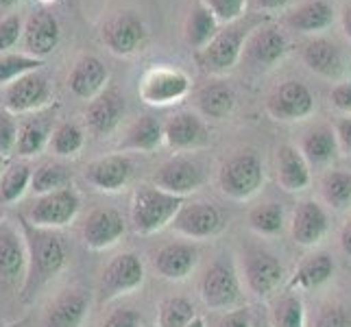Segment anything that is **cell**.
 <instances>
[{
	"instance_id": "cell-1",
	"label": "cell",
	"mask_w": 351,
	"mask_h": 327,
	"mask_svg": "<svg viewBox=\"0 0 351 327\" xmlns=\"http://www.w3.org/2000/svg\"><path fill=\"white\" fill-rule=\"evenodd\" d=\"M20 229L24 242H27V277L20 288V299L24 304L35 299L62 273L70 260V247L59 229H42L33 227L27 218L20 216Z\"/></svg>"
},
{
	"instance_id": "cell-2",
	"label": "cell",
	"mask_w": 351,
	"mask_h": 327,
	"mask_svg": "<svg viewBox=\"0 0 351 327\" xmlns=\"http://www.w3.org/2000/svg\"><path fill=\"white\" fill-rule=\"evenodd\" d=\"M186 203L184 197H177L157 188L153 184H142L131 199V225L140 236H153L162 229L171 227L179 208Z\"/></svg>"
},
{
	"instance_id": "cell-3",
	"label": "cell",
	"mask_w": 351,
	"mask_h": 327,
	"mask_svg": "<svg viewBox=\"0 0 351 327\" xmlns=\"http://www.w3.org/2000/svg\"><path fill=\"white\" fill-rule=\"evenodd\" d=\"M253 31L251 24H245L242 20L227 24L225 29H219L212 42L195 53V59L199 68L205 75L212 77H223L227 75L234 66H238L242 57V46H245L249 33Z\"/></svg>"
},
{
	"instance_id": "cell-4",
	"label": "cell",
	"mask_w": 351,
	"mask_h": 327,
	"mask_svg": "<svg viewBox=\"0 0 351 327\" xmlns=\"http://www.w3.org/2000/svg\"><path fill=\"white\" fill-rule=\"evenodd\" d=\"M264 184L262 160L251 151L236 153L221 166L219 186L223 195L234 201H247L256 197Z\"/></svg>"
},
{
	"instance_id": "cell-5",
	"label": "cell",
	"mask_w": 351,
	"mask_h": 327,
	"mask_svg": "<svg viewBox=\"0 0 351 327\" xmlns=\"http://www.w3.org/2000/svg\"><path fill=\"white\" fill-rule=\"evenodd\" d=\"M144 277H147V271H144V262L138 253L133 251L118 253L116 258L107 262V266L101 273L99 280L101 304L136 293L138 288H142Z\"/></svg>"
},
{
	"instance_id": "cell-6",
	"label": "cell",
	"mask_w": 351,
	"mask_h": 327,
	"mask_svg": "<svg viewBox=\"0 0 351 327\" xmlns=\"http://www.w3.org/2000/svg\"><path fill=\"white\" fill-rule=\"evenodd\" d=\"M201 299L210 310H234L242 299V286L236 266L229 260H216L201 277Z\"/></svg>"
},
{
	"instance_id": "cell-7",
	"label": "cell",
	"mask_w": 351,
	"mask_h": 327,
	"mask_svg": "<svg viewBox=\"0 0 351 327\" xmlns=\"http://www.w3.org/2000/svg\"><path fill=\"white\" fill-rule=\"evenodd\" d=\"M81 210V195L75 188H64L57 192H48V195L38 197L27 212V221L33 227L42 229H62L68 227Z\"/></svg>"
},
{
	"instance_id": "cell-8",
	"label": "cell",
	"mask_w": 351,
	"mask_h": 327,
	"mask_svg": "<svg viewBox=\"0 0 351 327\" xmlns=\"http://www.w3.org/2000/svg\"><path fill=\"white\" fill-rule=\"evenodd\" d=\"M188 92H190V77L184 70L166 68V66L151 68L142 77L138 88L140 99L153 107L179 103L184 96H188Z\"/></svg>"
},
{
	"instance_id": "cell-9",
	"label": "cell",
	"mask_w": 351,
	"mask_h": 327,
	"mask_svg": "<svg viewBox=\"0 0 351 327\" xmlns=\"http://www.w3.org/2000/svg\"><path fill=\"white\" fill-rule=\"evenodd\" d=\"M27 242L22 229L9 221H0V286L20 293L27 277Z\"/></svg>"
},
{
	"instance_id": "cell-10",
	"label": "cell",
	"mask_w": 351,
	"mask_h": 327,
	"mask_svg": "<svg viewBox=\"0 0 351 327\" xmlns=\"http://www.w3.org/2000/svg\"><path fill=\"white\" fill-rule=\"evenodd\" d=\"M317 101H314L312 90L301 81H284L280 83L266 99V112L271 118L282 120V123H297V120H306Z\"/></svg>"
},
{
	"instance_id": "cell-11",
	"label": "cell",
	"mask_w": 351,
	"mask_h": 327,
	"mask_svg": "<svg viewBox=\"0 0 351 327\" xmlns=\"http://www.w3.org/2000/svg\"><path fill=\"white\" fill-rule=\"evenodd\" d=\"M171 227L177 234L192 238V240H205L219 236L225 229V216L214 203L195 201L184 203L179 208L177 216L173 218Z\"/></svg>"
},
{
	"instance_id": "cell-12",
	"label": "cell",
	"mask_w": 351,
	"mask_h": 327,
	"mask_svg": "<svg viewBox=\"0 0 351 327\" xmlns=\"http://www.w3.org/2000/svg\"><path fill=\"white\" fill-rule=\"evenodd\" d=\"M205 184L203 166L192 157L175 155L166 160L153 175V186L162 188L177 197H188Z\"/></svg>"
},
{
	"instance_id": "cell-13",
	"label": "cell",
	"mask_w": 351,
	"mask_h": 327,
	"mask_svg": "<svg viewBox=\"0 0 351 327\" xmlns=\"http://www.w3.org/2000/svg\"><path fill=\"white\" fill-rule=\"evenodd\" d=\"M288 53V38L277 27H260L249 33V38L242 46L240 62L249 68L269 70L277 62H282Z\"/></svg>"
},
{
	"instance_id": "cell-14",
	"label": "cell",
	"mask_w": 351,
	"mask_h": 327,
	"mask_svg": "<svg viewBox=\"0 0 351 327\" xmlns=\"http://www.w3.org/2000/svg\"><path fill=\"white\" fill-rule=\"evenodd\" d=\"M144 40H147V27H144V20L136 11H118L103 27L105 46L120 57L138 53Z\"/></svg>"
},
{
	"instance_id": "cell-15",
	"label": "cell",
	"mask_w": 351,
	"mask_h": 327,
	"mask_svg": "<svg viewBox=\"0 0 351 327\" xmlns=\"http://www.w3.org/2000/svg\"><path fill=\"white\" fill-rule=\"evenodd\" d=\"M53 99L51 83L42 72H31L5 88V109L11 114L40 112Z\"/></svg>"
},
{
	"instance_id": "cell-16",
	"label": "cell",
	"mask_w": 351,
	"mask_h": 327,
	"mask_svg": "<svg viewBox=\"0 0 351 327\" xmlns=\"http://www.w3.org/2000/svg\"><path fill=\"white\" fill-rule=\"evenodd\" d=\"M133 171H136V166H133V160L129 155L114 153L92 160L83 171V179L99 192H120L129 186V181L133 179Z\"/></svg>"
},
{
	"instance_id": "cell-17",
	"label": "cell",
	"mask_w": 351,
	"mask_h": 327,
	"mask_svg": "<svg viewBox=\"0 0 351 327\" xmlns=\"http://www.w3.org/2000/svg\"><path fill=\"white\" fill-rule=\"evenodd\" d=\"M127 232V223L123 214L114 208H96L92 210L81 227V236L86 247L92 251H105L112 249L123 240Z\"/></svg>"
},
{
	"instance_id": "cell-18",
	"label": "cell",
	"mask_w": 351,
	"mask_h": 327,
	"mask_svg": "<svg viewBox=\"0 0 351 327\" xmlns=\"http://www.w3.org/2000/svg\"><path fill=\"white\" fill-rule=\"evenodd\" d=\"M164 142L177 153L199 151L210 144V129L195 112H179L164 125Z\"/></svg>"
},
{
	"instance_id": "cell-19",
	"label": "cell",
	"mask_w": 351,
	"mask_h": 327,
	"mask_svg": "<svg viewBox=\"0 0 351 327\" xmlns=\"http://www.w3.org/2000/svg\"><path fill=\"white\" fill-rule=\"evenodd\" d=\"M125 112H127L125 96L114 88L103 90L99 96H94L88 103V109H86L88 131L96 138L112 136L120 127V123H123Z\"/></svg>"
},
{
	"instance_id": "cell-20",
	"label": "cell",
	"mask_w": 351,
	"mask_h": 327,
	"mask_svg": "<svg viewBox=\"0 0 351 327\" xmlns=\"http://www.w3.org/2000/svg\"><path fill=\"white\" fill-rule=\"evenodd\" d=\"M245 280L249 290L256 297H269L280 288L284 280V266L269 251L264 249L249 251V256L245 260Z\"/></svg>"
},
{
	"instance_id": "cell-21",
	"label": "cell",
	"mask_w": 351,
	"mask_h": 327,
	"mask_svg": "<svg viewBox=\"0 0 351 327\" xmlns=\"http://www.w3.org/2000/svg\"><path fill=\"white\" fill-rule=\"evenodd\" d=\"M199 264V249L192 242H168L160 247L153 258V266L160 277L168 282H184Z\"/></svg>"
},
{
	"instance_id": "cell-22",
	"label": "cell",
	"mask_w": 351,
	"mask_h": 327,
	"mask_svg": "<svg viewBox=\"0 0 351 327\" xmlns=\"http://www.w3.org/2000/svg\"><path fill=\"white\" fill-rule=\"evenodd\" d=\"M90 314V297L79 288L62 290L44 312V327H83Z\"/></svg>"
},
{
	"instance_id": "cell-23",
	"label": "cell",
	"mask_w": 351,
	"mask_h": 327,
	"mask_svg": "<svg viewBox=\"0 0 351 327\" xmlns=\"http://www.w3.org/2000/svg\"><path fill=\"white\" fill-rule=\"evenodd\" d=\"M24 51L31 57L46 59L48 55L55 53V48L59 46L62 40V27H59V20L48 14V11H38L33 14L27 24H24Z\"/></svg>"
},
{
	"instance_id": "cell-24",
	"label": "cell",
	"mask_w": 351,
	"mask_h": 327,
	"mask_svg": "<svg viewBox=\"0 0 351 327\" xmlns=\"http://www.w3.org/2000/svg\"><path fill=\"white\" fill-rule=\"evenodd\" d=\"M107 79H110V70L101 59L94 55H83L70 70L68 90L81 101H92L105 90Z\"/></svg>"
},
{
	"instance_id": "cell-25",
	"label": "cell",
	"mask_w": 351,
	"mask_h": 327,
	"mask_svg": "<svg viewBox=\"0 0 351 327\" xmlns=\"http://www.w3.org/2000/svg\"><path fill=\"white\" fill-rule=\"evenodd\" d=\"M330 229L328 212L323 210V205L317 201H304L299 203V208L293 216V240L301 247H314L325 238Z\"/></svg>"
},
{
	"instance_id": "cell-26",
	"label": "cell",
	"mask_w": 351,
	"mask_h": 327,
	"mask_svg": "<svg viewBox=\"0 0 351 327\" xmlns=\"http://www.w3.org/2000/svg\"><path fill=\"white\" fill-rule=\"evenodd\" d=\"M301 59L314 72L325 79H338L345 70L343 53L328 38H310L301 46Z\"/></svg>"
},
{
	"instance_id": "cell-27",
	"label": "cell",
	"mask_w": 351,
	"mask_h": 327,
	"mask_svg": "<svg viewBox=\"0 0 351 327\" xmlns=\"http://www.w3.org/2000/svg\"><path fill=\"white\" fill-rule=\"evenodd\" d=\"M334 22V9L325 0H304L297 7H293L284 16V24L288 29L306 33V35H317L330 29Z\"/></svg>"
},
{
	"instance_id": "cell-28",
	"label": "cell",
	"mask_w": 351,
	"mask_h": 327,
	"mask_svg": "<svg viewBox=\"0 0 351 327\" xmlns=\"http://www.w3.org/2000/svg\"><path fill=\"white\" fill-rule=\"evenodd\" d=\"M312 168L299 149L282 144L277 149V181L286 192H301L310 186Z\"/></svg>"
},
{
	"instance_id": "cell-29",
	"label": "cell",
	"mask_w": 351,
	"mask_h": 327,
	"mask_svg": "<svg viewBox=\"0 0 351 327\" xmlns=\"http://www.w3.org/2000/svg\"><path fill=\"white\" fill-rule=\"evenodd\" d=\"M334 275V260L328 253H314V256L306 258L299 264V269L295 275L290 277L288 290H312V288H321L323 284H328Z\"/></svg>"
},
{
	"instance_id": "cell-30",
	"label": "cell",
	"mask_w": 351,
	"mask_h": 327,
	"mask_svg": "<svg viewBox=\"0 0 351 327\" xmlns=\"http://www.w3.org/2000/svg\"><path fill=\"white\" fill-rule=\"evenodd\" d=\"M162 142H164V125L153 116H142L127 129L125 140L120 142V151L153 153L162 147Z\"/></svg>"
},
{
	"instance_id": "cell-31",
	"label": "cell",
	"mask_w": 351,
	"mask_h": 327,
	"mask_svg": "<svg viewBox=\"0 0 351 327\" xmlns=\"http://www.w3.org/2000/svg\"><path fill=\"white\" fill-rule=\"evenodd\" d=\"M219 20L212 14V11L205 7L203 0H197L195 5H192L190 14H188V20H186V44L192 48L195 53H199L201 48H205L216 33H219Z\"/></svg>"
},
{
	"instance_id": "cell-32",
	"label": "cell",
	"mask_w": 351,
	"mask_h": 327,
	"mask_svg": "<svg viewBox=\"0 0 351 327\" xmlns=\"http://www.w3.org/2000/svg\"><path fill=\"white\" fill-rule=\"evenodd\" d=\"M197 109L201 112L203 118H212V120H223L232 114V109L236 105V94L234 90L227 86V83H208L203 86L197 96Z\"/></svg>"
},
{
	"instance_id": "cell-33",
	"label": "cell",
	"mask_w": 351,
	"mask_h": 327,
	"mask_svg": "<svg viewBox=\"0 0 351 327\" xmlns=\"http://www.w3.org/2000/svg\"><path fill=\"white\" fill-rule=\"evenodd\" d=\"M301 155L306 157V162L310 168L314 166H328L336 153H338V142H336V133L330 127H317L308 131L304 140H301Z\"/></svg>"
},
{
	"instance_id": "cell-34",
	"label": "cell",
	"mask_w": 351,
	"mask_h": 327,
	"mask_svg": "<svg viewBox=\"0 0 351 327\" xmlns=\"http://www.w3.org/2000/svg\"><path fill=\"white\" fill-rule=\"evenodd\" d=\"M31 175L33 168L29 162H16L5 168V173L0 175V201L5 205L18 203L27 190H31Z\"/></svg>"
},
{
	"instance_id": "cell-35",
	"label": "cell",
	"mask_w": 351,
	"mask_h": 327,
	"mask_svg": "<svg viewBox=\"0 0 351 327\" xmlns=\"http://www.w3.org/2000/svg\"><path fill=\"white\" fill-rule=\"evenodd\" d=\"M48 140H51V125L42 118H29L18 127L16 153L20 157H33L46 149Z\"/></svg>"
},
{
	"instance_id": "cell-36",
	"label": "cell",
	"mask_w": 351,
	"mask_h": 327,
	"mask_svg": "<svg viewBox=\"0 0 351 327\" xmlns=\"http://www.w3.org/2000/svg\"><path fill=\"white\" fill-rule=\"evenodd\" d=\"M72 186V175L70 171L59 162H46L38 166L31 175V190L38 197L48 195V192H57Z\"/></svg>"
},
{
	"instance_id": "cell-37",
	"label": "cell",
	"mask_w": 351,
	"mask_h": 327,
	"mask_svg": "<svg viewBox=\"0 0 351 327\" xmlns=\"http://www.w3.org/2000/svg\"><path fill=\"white\" fill-rule=\"evenodd\" d=\"M48 147L57 157H77L86 147V133L77 123H62L51 131Z\"/></svg>"
},
{
	"instance_id": "cell-38",
	"label": "cell",
	"mask_w": 351,
	"mask_h": 327,
	"mask_svg": "<svg viewBox=\"0 0 351 327\" xmlns=\"http://www.w3.org/2000/svg\"><path fill=\"white\" fill-rule=\"evenodd\" d=\"M321 192L330 208L349 210L351 208V173L330 171L321 181Z\"/></svg>"
},
{
	"instance_id": "cell-39",
	"label": "cell",
	"mask_w": 351,
	"mask_h": 327,
	"mask_svg": "<svg viewBox=\"0 0 351 327\" xmlns=\"http://www.w3.org/2000/svg\"><path fill=\"white\" fill-rule=\"evenodd\" d=\"M44 66V59L31 57L27 53H7L0 55V88H7L16 79L38 72Z\"/></svg>"
},
{
	"instance_id": "cell-40",
	"label": "cell",
	"mask_w": 351,
	"mask_h": 327,
	"mask_svg": "<svg viewBox=\"0 0 351 327\" xmlns=\"http://www.w3.org/2000/svg\"><path fill=\"white\" fill-rule=\"evenodd\" d=\"M249 227L260 236H275L284 229V210L277 203H264L249 212Z\"/></svg>"
},
{
	"instance_id": "cell-41",
	"label": "cell",
	"mask_w": 351,
	"mask_h": 327,
	"mask_svg": "<svg viewBox=\"0 0 351 327\" xmlns=\"http://www.w3.org/2000/svg\"><path fill=\"white\" fill-rule=\"evenodd\" d=\"M275 327H306V310L299 295L288 293L273 306Z\"/></svg>"
},
{
	"instance_id": "cell-42",
	"label": "cell",
	"mask_w": 351,
	"mask_h": 327,
	"mask_svg": "<svg viewBox=\"0 0 351 327\" xmlns=\"http://www.w3.org/2000/svg\"><path fill=\"white\" fill-rule=\"evenodd\" d=\"M197 314L195 304L186 297H168L160 306V327H186Z\"/></svg>"
},
{
	"instance_id": "cell-43",
	"label": "cell",
	"mask_w": 351,
	"mask_h": 327,
	"mask_svg": "<svg viewBox=\"0 0 351 327\" xmlns=\"http://www.w3.org/2000/svg\"><path fill=\"white\" fill-rule=\"evenodd\" d=\"M203 3L216 16V20H219V22L232 24V22L242 20V16H245V11H247L249 0H203Z\"/></svg>"
},
{
	"instance_id": "cell-44",
	"label": "cell",
	"mask_w": 351,
	"mask_h": 327,
	"mask_svg": "<svg viewBox=\"0 0 351 327\" xmlns=\"http://www.w3.org/2000/svg\"><path fill=\"white\" fill-rule=\"evenodd\" d=\"M18 127L20 123L16 120V114L0 109V155L9 157L16 153V142H18Z\"/></svg>"
},
{
	"instance_id": "cell-45",
	"label": "cell",
	"mask_w": 351,
	"mask_h": 327,
	"mask_svg": "<svg viewBox=\"0 0 351 327\" xmlns=\"http://www.w3.org/2000/svg\"><path fill=\"white\" fill-rule=\"evenodd\" d=\"M24 33V22L18 14H11L0 20V53L14 48Z\"/></svg>"
},
{
	"instance_id": "cell-46",
	"label": "cell",
	"mask_w": 351,
	"mask_h": 327,
	"mask_svg": "<svg viewBox=\"0 0 351 327\" xmlns=\"http://www.w3.org/2000/svg\"><path fill=\"white\" fill-rule=\"evenodd\" d=\"M144 319L136 308H116L105 317L101 327H142Z\"/></svg>"
},
{
	"instance_id": "cell-47",
	"label": "cell",
	"mask_w": 351,
	"mask_h": 327,
	"mask_svg": "<svg viewBox=\"0 0 351 327\" xmlns=\"http://www.w3.org/2000/svg\"><path fill=\"white\" fill-rule=\"evenodd\" d=\"M314 327H351V321L347 317V312L338 306H332V308H325L319 319H317V325Z\"/></svg>"
},
{
	"instance_id": "cell-48",
	"label": "cell",
	"mask_w": 351,
	"mask_h": 327,
	"mask_svg": "<svg viewBox=\"0 0 351 327\" xmlns=\"http://www.w3.org/2000/svg\"><path fill=\"white\" fill-rule=\"evenodd\" d=\"M330 103L347 116H351V81H343L332 88Z\"/></svg>"
},
{
	"instance_id": "cell-49",
	"label": "cell",
	"mask_w": 351,
	"mask_h": 327,
	"mask_svg": "<svg viewBox=\"0 0 351 327\" xmlns=\"http://www.w3.org/2000/svg\"><path fill=\"white\" fill-rule=\"evenodd\" d=\"M336 142L338 149H343L347 155H351V116H345L336 123Z\"/></svg>"
},
{
	"instance_id": "cell-50",
	"label": "cell",
	"mask_w": 351,
	"mask_h": 327,
	"mask_svg": "<svg viewBox=\"0 0 351 327\" xmlns=\"http://www.w3.org/2000/svg\"><path fill=\"white\" fill-rule=\"evenodd\" d=\"M219 327H251V317L245 308L229 310L225 317L219 321Z\"/></svg>"
},
{
	"instance_id": "cell-51",
	"label": "cell",
	"mask_w": 351,
	"mask_h": 327,
	"mask_svg": "<svg viewBox=\"0 0 351 327\" xmlns=\"http://www.w3.org/2000/svg\"><path fill=\"white\" fill-rule=\"evenodd\" d=\"M293 0H253V7L262 11H280L286 9Z\"/></svg>"
},
{
	"instance_id": "cell-52",
	"label": "cell",
	"mask_w": 351,
	"mask_h": 327,
	"mask_svg": "<svg viewBox=\"0 0 351 327\" xmlns=\"http://www.w3.org/2000/svg\"><path fill=\"white\" fill-rule=\"evenodd\" d=\"M341 249H343L345 256L351 258V218L345 223L343 232H341Z\"/></svg>"
},
{
	"instance_id": "cell-53",
	"label": "cell",
	"mask_w": 351,
	"mask_h": 327,
	"mask_svg": "<svg viewBox=\"0 0 351 327\" xmlns=\"http://www.w3.org/2000/svg\"><path fill=\"white\" fill-rule=\"evenodd\" d=\"M341 22H343V31L345 35L351 40V0L349 3H345L343 11H341Z\"/></svg>"
},
{
	"instance_id": "cell-54",
	"label": "cell",
	"mask_w": 351,
	"mask_h": 327,
	"mask_svg": "<svg viewBox=\"0 0 351 327\" xmlns=\"http://www.w3.org/2000/svg\"><path fill=\"white\" fill-rule=\"evenodd\" d=\"M186 327H205V321H203V317H199V314H195V317H192V321H190Z\"/></svg>"
},
{
	"instance_id": "cell-55",
	"label": "cell",
	"mask_w": 351,
	"mask_h": 327,
	"mask_svg": "<svg viewBox=\"0 0 351 327\" xmlns=\"http://www.w3.org/2000/svg\"><path fill=\"white\" fill-rule=\"evenodd\" d=\"M20 0H0V7H16Z\"/></svg>"
},
{
	"instance_id": "cell-56",
	"label": "cell",
	"mask_w": 351,
	"mask_h": 327,
	"mask_svg": "<svg viewBox=\"0 0 351 327\" xmlns=\"http://www.w3.org/2000/svg\"><path fill=\"white\" fill-rule=\"evenodd\" d=\"M9 164H7V157H3V155H0V175H3L5 173V168H7Z\"/></svg>"
},
{
	"instance_id": "cell-57",
	"label": "cell",
	"mask_w": 351,
	"mask_h": 327,
	"mask_svg": "<svg viewBox=\"0 0 351 327\" xmlns=\"http://www.w3.org/2000/svg\"><path fill=\"white\" fill-rule=\"evenodd\" d=\"M42 3H53V0H42Z\"/></svg>"
}]
</instances>
